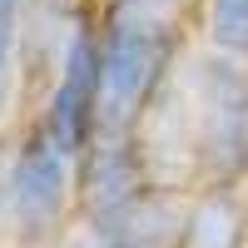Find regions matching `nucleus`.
I'll list each match as a JSON object with an SVG mask.
<instances>
[{"label": "nucleus", "mask_w": 248, "mask_h": 248, "mask_svg": "<svg viewBox=\"0 0 248 248\" xmlns=\"http://www.w3.org/2000/svg\"><path fill=\"white\" fill-rule=\"evenodd\" d=\"M139 149L154 184L248 189V65L209 45L189 50L139 119Z\"/></svg>", "instance_id": "1"}, {"label": "nucleus", "mask_w": 248, "mask_h": 248, "mask_svg": "<svg viewBox=\"0 0 248 248\" xmlns=\"http://www.w3.org/2000/svg\"><path fill=\"white\" fill-rule=\"evenodd\" d=\"M199 0H94L99 30V129H139L159 90L189 60Z\"/></svg>", "instance_id": "2"}, {"label": "nucleus", "mask_w": 248, "mask_h": 248, "mask_svg": "<svg viewBox=\"0 0 248 248\" xmlns=\"http://www.w3.org/2000/svg\"><path fill=\"white\" fill-rule=\"evenodd\" d=\"M75 154L25 119L10 134V248H50L75 229Z\"/></svg>", "instance_id": "3"}, {"label": "nucleus", "mask_w": 248, "mask_h": 248, "mask_svg": "<svg viewBox=\"0 0 248 248\" xmlns=\"http://www.w3.org/2000/svg\"><path fill=\"white\" fill-rule=\"evenodd\" d=\"M99 99H105V90H99V30H94V10H90L70 30L55 75L40 85L30 124L40 134H50L65 154L79 159L99 129Z\"/></svg>", "instance_id": "4"}, {"label": "nucleus", "mask_w": 248, "mask_h": 248, "mask_svg": "<svg viewBox=\"0 0 248 248\" xmlns=\"http://www.w3.org/2000/svg\"><path fill=\"white\" fill-rule=\"evenodd\" d=\"M149 189H154V174L144 164L139 129H94L90 149L75 164V223L109 229Z\"/></svg>", "instance_id": "5"}, {"label": "nucleus", "mask_w": 248, "mask_h": 248, "mask_svg": "<svg viewBox=\"0 0 248 248\" xmlns=\"http://www.w3.org/2000/svg\"><path fill=\"white\" fill-rule=\"evenodd\" d=\"M174 248H248V189H189Z\"/></svg>", "instance_id": "6"}, {"label": "nucleus", "mask_w": 248, "mask_h": 248, "mask_svg": "<svg viewBox=\"0 0 248 248\" xmlns=\"http://www.w3.org/2000/svg\"><path fill=\"white\" fill-rule=\"evenodd\" d=\"M203 45L248 65V0H199Z\"/></svg>", "instance_id": "7"}, {"label": "nucleus", "mask_w": 248, "mask_h": 248, "mask_svg": "<svg viewBox=\"0 0 248 248\" xmlns=\"http://www.w3.org/2000/svg\"><path fill=\"white\" fill-rule=\"evenodd\" d=\"M25 15H30V0H0V94H25V75H20Z\"/></svg>", "instance_id": "8"}, {"label": "nucleus", "mask_w": 248, "mask_h": 248, "mask_svg": "<svg viewBox=\"0 0 248 248\" xmlns=\"http://www.w3.org/2000/svg\"><path fill=\"white\" fill-rule=\"evenodd\" d=\"M50 248H144V243H129L119 233H105V229H90V223H75V229H65Z\"/></svg>", "instance_id": "9"}, {"label": "nucleus", "mask_w": 248, "mask_h": 248, "mask_svg": "<svg viewBox=\"0 0 248 248\" xmlns=\"http://www.w3.org/2000/svg\"><path fill=\"white\" fill-rule=\"evenodd\" d=\"M5 164H10V139L0 144V248H10V179H5Z\"/></svg>", "instance_id": "10"}]
</instances>
